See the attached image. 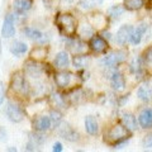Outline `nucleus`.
I'll list each match as a JSON object with an SVG mask.
<instances>
[{
  "label": "nucleus",
  "instance_id": "1",
  "mask_svg": "<svg viewBox=\"0 0 152 152\" xmlns=\"http://www.w3.org/2000/svg\"><path fill=\"white\" fill-rule=\"evenodd\" d=\"M128 133L129 131L123 124H115L108 131V133H105V141L113 145L115 148H121V146L128 141Z\"/></svg>",
  "mask_w": 152,
  "mask_h": 152
},
{
  "label": "nucleus",
  "instance_id": "2",
  "mask_svg": "<svg viewBox=\"0 0 152 152\" xmlns=\"http://www.w3.org/2000/svg\"><path fill=\"white\" fill-rule=\"evenodd\" d=\"M56 24L58 26L60 31L64 32L66 36H74L76 32V20L75 18L71 15V14H60L58 17L56 18Z\"/></svg>",
  "mask_w": 152,
  "mask_h": 152
},
{
  "label": "nucleus",
  "instance_id": "3",
  "mask_svg": "<svg viewBox=\"0 0 152 152\" xmlns=\"http://www.w3.org/2000/svg\"><path fill=\"white\" fill-rule=\"evenodd\" d=\"M10 86H12L13 91H15L18 94L26 95V94L29 93V86H28L27 80H26L24 75H23L22 72H15L13 75Z\"/></svg>",
  "mask_w": 152,
  "mask_h": 152
},
{
  "label": "nucleus",
  "instance_id": "4",
  "mask_svg": "<svg viewBox=\"0 0 152 152\" xmlns=\"http://www.w3.org/2000/svg\"><path fill=\"white\" fill-rule=\"evenodd\" d=\"M126 61V52L123 51H117V52H112L110 55L105 56L102 61L103 66H105L108 69H112V67H115L119 64L124 62Z\"/></svg>",
  "mask_w": 152,
  "mask_h": 152
},
{
  "label": "nucleus",
  "instance_id": "5",
  "mask_svg": "<svg viewBox=\"0 0 152 152\" xmlns=\"http://www.w3.org/2000/svg\"><path fill=\"white\" fill-rule=\"evenodd\" d=\"M5 115L8 117V119L13 123H19L23 121L24 118V113L17 104L14 103H8L5 107Z\"/></svg>",
  "mask_w": 152,
  "mask_h": 152
},
{
  "label": "nucleus",
  "instance_id": "6",
  "mask_svg": "<svg viewBox=\"0 0 152 152\" xmlns=\"http://www.w3.org/2000/svg\"><path fill=\"white\" fill-rule=\"evenodd\" d=\"M133 27L129 24H126V26H122L119 29L117 32V36H115V41L118 45H126L127 42L131 41V37L133 34Z\"/></svg>",
  "mask_w": 152,
  "mask_h": 152
},
{
  "label": "nucleus",
  "instance_id": "7",
  "mask_svg": "<svg viewBox=\"0 0 152 152\" xmlns=\"http://www.w3.org/2000/svg\"><path fill=\"white\" fill-rule=\"evenodd\" d=\"M58 134L60 137H62L64 140L70 141V142H76L80 140V134L76 132L72 127H70L69 124H62L58 128Z\"/></svg>",
  "mask_w": 152,
  "mask_h": 152
},
{
  "label": "nucleus",
  "instance_id": "8",
  "mask_svg": "<svg viewBox=\"0 0 152 152\" xmlns=\"http://www.w3.org/2000/svg\"><path fill=\"white\" fill-rule=\"evenodd\" d=\"M15 33V27H14V15L8 14L4 19L3 28H1V36L4 38H12Z\"/></svg>",
  "mask_w": 152,
  "mask_h": 152
},
{
  "label": "nucleus",
  "instance_id": "9",
  "mask_svg": "<svg viewBox=\"0 0 152 152\" xmlns=\"http://www.w3.org/2000/svg\"><path fill=\"white\" fill-rule=\"evenodd\" d=\"M89 46H90V48H91L94 52H96V53H103V52H105L108 43L103 37L94 36V37H91V39H90Z\"/></svg>",
  "mask_w": 152,
  "mask_h": 152
},
{
  "label": "nucleus",
  "instance_id": "10",
  "mask_svg": "<svg viewBox=\"0 0 152 152\" xmlns=\"http://www.w3.org/2000/svg\"><path fill=\"white\" fill-rule=\"evenodd\" d=\"M45 137L39 134V133H31L29 138H28V143L26 146V150L28 151H34L37 150L38 147H41L42 145L45 143Z\"/></svg>",
  "mask_w": 152,
  "mask_h": 152
},
{
  "label": "nucleus",
  "instance_id": "11",
  "mask_svg": "<svg viewBox=\"0 0 152 152\" xmlns=\"http://www.w3.org/2000/svg\"><path fill=\"white\" fill-rule=\"evenodd\" d=\"M138 123H140V126L142 128H145V129H147V128H152V109L146 108L140 113Z\"/></svg>",
  "mask_w": 152,
  "mask_h": 152
},
{
  "label": "nucleus",
  "instance_id": "12",
  "mask_svg": "<svg viewBox=\"0 0 152 152\" xmlns=\"http://www.w3.org/2000/svg\"><path fill=\"white\" fill-rule=\"evenodd\" d=\"M110 84L113 90H115V91H123L126 89V80L121 72H113L110 77Z\"/></svg>",
  "mask_w": 152,
  "mask_h": 152
},
{
  "label": "nucleus",
  "instance_id": "13",
  "mask_svg": "<svg viewBox=\"0 0 152 152\" xmlns=\"http://www.w3.org/2000/svg\"><path fill=\"white\" fill-rule=\"evenodd\" d=\"M24 71L27 75L32 76V77H39L42 75V67L34 61H27L24 64Z\"/></svg>",
  "mask_w": 152,
  "mask_h": 152
},
{
  "label": "nucleus",
  "instance_id": "14",
  "mask_svg": "<svg viewBox=\"0 0 152 152\" xmlns=\"http://www.w3.org/2000/svg\"><path fill=\"white\" fill-rule=\"evenodd\" d=\"M34 129L38 131V132H45V131H48L51 126H52V121L50 117L47 115H42L39 118H37L34 121Z\"/></svg>",
  "mask_w": 152,
  "mask_h": 152
},
{
  "label": "nucleus",
  "instance_id": "15",
  "mask_svg": "<svg viewBox=\"0 0 152 152\" xmlns=\"http://www.w3.org/2000/svg\"><path fill=\"white\" fill-rule=\"evenodd\" d=\"M137 96L140 98V100L148 103L152 100V88L148 84H143L141 85L137 90Z\"/></svg>",
  "mask_w": 152,
  "mask_h": 152
},
{
  "label": "nucleus",
  "instance_id": "16",
  "mask_svg": "<svg viewBox=\"0 0 152 152\" xmlns=\"http://www.w3.org/2000/svg\"><path fill=\"white\" fill-rule=\"evenodd\" d=\"M71 76H72V75H71L70 72H67V71H61V72L55 75V83H56V85L58 88L64 89V88H66L70 84Z\"/></svg>",
  "mask_w": 152,
  "mask_h": 152
},
{
  "label": "nucleus",
  "instance_id": "17",
  "mask_svg": "<svg viewBox=\"0 0 152 152\" xmlns=\"http://www.w3.org/2000/svg\"><path fill=\"white\" fill-rule=\"evenodd\" d=\"M147 31V24H145V23H142V24H140L138 27L136 28L134 31H133V34L131 37V43L133 46H137L140 43V42L142 41V37H143V34L146 33Z\"/></svg>",
  "mask_w": 152,
  "mask_h": 152
},
{
  "label": "nucleus",
  "instance_id": "18",
  "mask_svg": "<svg viewBox=\"0 0 152 152\" xmlns=\"http://www.w3.org/2000/svg\"><path fill=\"white\" fill-rule=\"evenodd\" d=\"M70 65V57L67 52H58L55 57V66L57 69H67Z\"/></svg>",
  "mask_w": 152,
  "mask_h": 152
},
{
  "label": "nucleus",
  "instance_id": "19",
  "mask_svg": "<svg viewBox=\"0 0 152 152\" xmlns=\"http://www.w3.org/2000/svg\"><path fill=\"white\" fill-rule=\"evenodd\" d=\"M122 124L124 126L129 132H134L137 129V119L131 113H126L122 117Z\"/></svg>",
  "mask_w": 152,
  "mask_h": 152
},
{
  "label": "nucleus",
  "instance_id": "20",
  "mask_svg": "<svg viewBox=\"0 0 152 152\" xmlns=\"http://www.w3.org/2000/svg\"><path fill=\"white\" fill-rule=\"evenodd\" d=\"M85 129H86V132L90 136H95L98 133V131H99L98 122L93 115H88L85 118Z\"/></svg>",
  "mask_w": 152,
  "mask_h": 152
},
{
  "label": "nucleus",
  "instance_id": "21",
  "mask_svg": "<svg viewBox=\"0 0 152 152\" xmlns=\"http://www.w3.org/2000/svg\"><path fill=\"white\" fill-rule=\"evenodd\" d=\"M13 8L17 13H26L32 8V0H14Z\"/></svg>",
  "mask_w": 152,
  "mask_h": 152
},
{
  "label": "nucleus",
  "instance_id": "22",
  "mask_svg": "<svg viewBox=\"0 0 152 152\" xmlns=\"http://www.w3.org/2000/svg\"><path fill=\"white\" fill-rule=\"evenodd\" d=\"M28 50V46L24 43V42H14L10 47V52L14 56H20V55H24Z\"/></svg>",
  "mask_w": 152,
  "mask_h": 152
},
{
  "label": "nucleus",
  "instance_id": "23",
  "mask_svg": "<svg viewBox=\"0 0 152 152\" xmlns=\"http://www.w3.org/2000/svg\"><path fill=\"white\" fill-rule=\"evenodd\" d=\"M123 5H124V9L131 10V12L140 10V9L145 5V0H124Z\"/></svg>",
  "mask_w": 152,
  "mask_h": 152
},
{
  "label": "nucleus",
  "instance_id": "24",
  "mask_svg": "<svg viewBox=\"0 0 152 152\" xmlns=\"http://www.w3.org/2000/svg\"><path fill=\"white\" fill-rule=\"evenodd\" d=\"M23 33H24L28 38H31V39H33V41H42L43 39V37H45L42 32L34 29V28H29V27L24 28V29H23Z\"/></svg>",
  "mask_w": 152,
  "mask_h": 152
},
{
  "label": "nucleus",
  "instance_id": "25",
  "mask_svg": "<svg viewBox=\"0 0 152 152\" xmlns=\"http://www.w3.org/2000/svg\"><path fill=\"white\" fill-rule=\"evenodd\" d=\"M131 71L134 75H138L142 72V70H143V58L142 57H138V58H134L132 61V64L129 66Z\"/></svg>",
  "mask_w": 152,
  "mask_h": 152
},
{
  "label": "nucleus",
  "instance_id": "26",
  "mask_svg": "<svg viewBox=\"0 0 152 152\" xmlns=\"http://www.w3.org/2000/svg\"><path fill=\"white\" fill-rule=\"evenodd\" d=\"M124 12V7H121V5H113L108 9V17L112 18V19H118L121 18V15Z\"/></svg>",
  "mask_w": 152,
  "mask_h": 152
},
{
  "label": "nucleus",
  "instance_id": "27",
  "mask_svg": "<svg viewBox=\"0 0 152 152\" xmlns=\"http://www.w3.org/2000/svg\"><path fill=\"white\" fill-rule=\"evenodd\" d=\"M88 61H89V57L83 55V56H75L72 62H74V66L76 69H84L85 66H86Z\"/></svg>",
  "mask_w": 152,
  "mask_h": 152
},
{
  "label": "nucleus",
  "instance_id": "28",
  "mask_svg": "<svg viewBox=\"0 0 152 152\" xmlns=\"http://www.w3.org/2000/svg\"><path fill=\"white\" fill-rule=\"evenodd\" d=\"M104 0H80L79 1V5L83 9H91L95 5H99L102 4Z\"/></svg>",
  "mask_w": 152,
  "mask_h": 152
},
{
  "label": "nucleus",
  "instance_id": "29",
  "mask_svg": "<svg viewBox=\"0 0 152 152\" xmlns=\"http://www.w3.org/2000/svg\"><path fill=\"white\" fill-rule=\"evenodd\" d=\"M50 118L52 121V124H53V127H60L61 122H62V115H61V113L58 110H52Z\"/></svg>",
  "mask_w": 152,
  "mask_h": 152
},
{
  "label": "nucleus",
  "instance_id": "30",
  "mask_svg": "<svg viewBox=\"0 0 152 152\" xmlns=\"http://www.w3.org/2000/svg\"><path fill=\"white\" fill-rule=\"evenodd\" d=\"M47 55V51L45 47H37V48H34L32 51L31 56L33 57V58H43V57H46Z\"/></svg>",
  "mask_w": 152,
  "mask_h": 152
},
{
  "label": "nucleus",
  "instance_id": "31",
  "mask_svg": "<svg viewBox=\"0 0 152 152\" xmlns=\"http://www.w3.org/2000/svg\"><path fill=\"white\" fill-rule=\"evenodd\" d=\"M51 100H52V103H53L56 107H64L65 105V102H64L62 96H60L58 94H53V95H52Z\"/></svg>",
  "mask_w": 152,
  "mask_h": 152
},
{
  "label": "nucleus",
  "instance_id": "32",
  "mask_svg": "<svg viewBox=\"0 0 152 152\" xmlns=\"http://www.w3.org/2000/svg\"><path fill=\"white\" fill-rule=\"evenodd\" d=\"M142 146L145 148H152V134H148L145 137L143 141H142Z\"/></svg>",
  "mask_w": 152,
  "mask_h": 152
},
{
  "label": "nucleus",
  "instance_id": "33",
  "mask_svg": "<svg viewBox=\"0 0 152 152\" xmlns=\"http://www.w3.org/2000/svg\"><path fill=\"white\" fill-rule=\"evenodd\" d=\"M143 60L146 61V62H152V46L148 47V48L145 51V53H143Z\"/></svg>",
  "mask_w": 152,
  "mask_h": 152
},
{
  "label": "nucleus",
  "instance_id": "34",
  "mask_svg": "<svg viewBox=\"0 0 152 152\" xmlns=\"http://www.w3.org/2000/svg\"><path fill=\"white\" fill-rule=\"evenodd\" d=\"M64 148H62V145L60 143V142H56V143L53 145V147H52V151H55V152H61Z\"/></svg>",
  "mask_w": 152,
  "mask_h": 152
},
{
  "label": "nucleus",
  "instance_id": "35",
  "mask_svg": "<svg viewBox=\"0 0 152 152\" xmlns=\"http://www.w3.org/2000/svg\"><path fill=\"white\" fill-rule=\"evenodd\" d=\"M4 96H5V94H4V90H3V88H0V105L4 103Z\"/></svg>",
  "mask_w": 152,
  "mask_h": 152
},
{
  "label": "nucleus",
  "instance_id": "36",
  "mask_svg": "<svg viewBox=\"0 0 152 152\" xmlns=\"http://www.w3.org/2000/svg\"><path fill=\"white\" fill-rule=\"evenodd\" d=\"M0 52H1V43H0Z\"/></svg>",
  "mask_w": 152,
  "mask_h": 152
}]
</instances>
